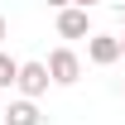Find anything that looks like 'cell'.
<instances>
[{
    "label": "cell",
    "instance_id": "8fae6325",
    "mask_svg": "<svg viewBox=\"0 0 125 125\" xmlns=\"http://www.w3.org/2000/svg\"><path fill=\"white\" fill-rule=\"evenodd\" d=\"M120 15H125V0H120Z\"/></svg>",
    "mask_w": 125,
    "mask_h": 125
},
{
    "label": "cell",
    "instance_id": "6da1fadb",
    "mask_svg": "<svg viewBox=\"0 0 125 125\" xmlns=\"http://www.w3.org/2000/svg\"><path fill=\"white\" fill-rule=\"evenodd\" d=\"M48 77H53V87H72V82L82 77V58H77L67 43L53 48V53H48Z\"/></svg>",
    "mask_w": 125,
    "mask_h": 125
},
{
    "label": "cell",
    "instance_id": "8992f818",
    "mask_svg": "<svg viewBox=\"0 0 125 125\" xmlns=\"http://www.w3.org/2000/svg\"><path fill=\"white\" fill-rule=\"evenodd\" d=\"M15 82H19V62L0 48V92H5V87H15Z\"/></svg>",
    "mask_w": 125,
    "mask_h": 125
},
{
    "label": "cell",
    "instance_id": "3957f363",
    "mask_svg": "<svg viewBox=\"0 0 125 125\" xmlns=\"http://www.w3.org/2000/svg\"><path fill=\"white\" fill-rule=\"evenodd\" d=\"M58 39H92V19H87L82 5L58 10Z\"/></svg>",
    "mask_w": 125,
    "mask_h": 125
},
{
    "label": "cell",
    "instance_id": "5b68a950",
    "mask_svg": "<svg viewBox=\"0 0 125 125\" xmlns=\"http://www.w3.org/2000/svg\"><path fill=\"white\" fill-rule=\"evenodd\" d=\"M0 125H43V115H39V101H29V96L10 101V106L0 111Z\"/></svg>",
    "mask_w": 125,
    "mask_h": 125
},
{
    "label": "cell",
    "instance_id": "ba28073f",
    "mask_svg": "<svg viewBox=\"0 0 125 125\" xmlns=\"http://www.w3.org/2000/svg\"><path fill=\"white\" fill-rule=\"evenodd\" d=\"M5 39H10V24H5V19H0V48H5Z\"/></svg>",
    "mask_w": 125,
    "mask_h": 125
},
{
    "label": "cell",
    "instance_id": "52a82bcc",
    "mask_svg": "<svg viewBox=\"0 0 125 125\" xmlns=\"http://www.w3.org/2000/svg\"><path fill=\"white\" fill-rule=\"evenodd\" d=\"M43 5H53V10H67V5H72V0H43Z\"/></svg>",
    "mask_w": 125,
    "mask_h": 125
},
{
    "label": "cell",
    "instance_id": "30bf717a",
    "mask_svg": "<svg viewBox=\"0 0 125 125\" xmlns=\"http://www.w3.org/2000/svg\"><path fill=\"white\" fill-rule=\"evenodd\" d=\"M120 58H125V39H120Z\"/></svg>",
    "mask_w": 125,
    "mask_h": 125
},
{
    "label": "cell",
    "instance_id": "277c9868",
    "mask_svg": "<svg viewBox=\"0 0 125 125\" xmlns=\"http://www.w3.org/2000/svg\"><path fill=\"white\" fill-rule=\"evenodd\" d=\"M87 58H92L96 67L120 62V39H115V34H92V39H87Z\"/></svg>",
    "mask_w": 125,
    "mask_h": 125
},
{
    "label": "cell",
    "instance_id": "7a4b0ae2",
    "mask_svg": "<svg viewBox=\"0 0 125 125\" xmlns=\"http://www.w3.org/2000/svg\"><path fill=\"white\" fill-rule=\"evenodd\" d=\"M19 96H29V101H39V96L53 87V77H48V62H19Z\"/></svg>",
    "mask_w": 125,
    "mask_h": 125
},
{
    "label": "cell",
    "instance_id": "7c38bea8",
    "mask_svg": "<svg viewBox=\"0 0 125 125\" xmlns=\"http://www.w3.org/2000/svg\"><path fill=\"white\" fill-rule=\"evenodd\" d=\"M120 92H125V87H120Z\"/></svg>",
    "mask_w": 125,
    "mask_h": 125
},
{
    "label": "cell",
    "instance_id": "9c48e42d",
    "mask_svg": "<svg viewBox=\"0 0 125 125\" xmlns=\"http://www.w3.org/2000/svg\"><path fill=\"white\" fill-rule=\"evenodd\" d=\"M72 5H82V10H92V5H101V0H72Z\"/></svg>",
    "mask_w": 125,
    "mask_h": 125
}]
</instances>
